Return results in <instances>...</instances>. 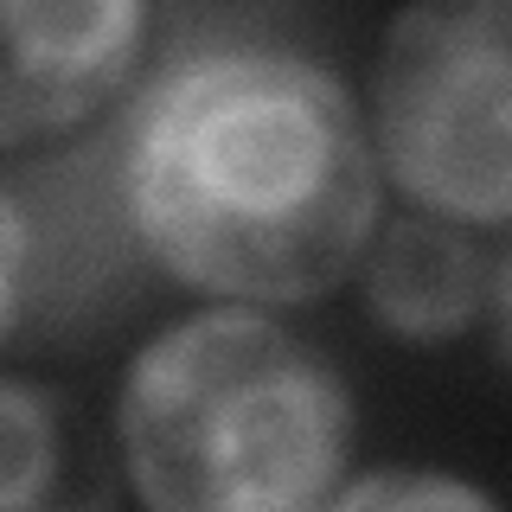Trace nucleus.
<instances>
[{
    "label": "nucleus",
    "mask_w": 512,
    "mask_h": 512,
    "mask_svg": "<svg viewBox=\"0 0 512 512\" xmlns=\"http://www.w3.org/2000/svg\"><path fill=\"white\" fill-rule=\"evenodd\" d=\"M122 205L173 282L295 308L359 269L378 231V160L327 64L218 45L148 84L122 148Z\"/></svg>",
    "instance_id": "nucleus-1"
},
{
    "label": "nucleus",
    "mask_w": 512,
    "mask_h": 512,
    "mask_svg": "<svg viewBox=\"0 0 512 512\" xmlns=\"http://www.w3.org/2000/svg\"><path fill=\"white\" fill-rule=\"evenodd\" d=\"M352 397L282 320L218 308L135 352L116 397L128 487L160 512H301L340 487Z\"/></svg>",
    "instance_id": "nucleus-2"
},
{
    "label": "nucleus",
    "mask_w": 512,
    "mask_h": 512,
    "mask_svg": "<svg viewBox=\"0 0 512 512\" xmlns=\"http://www.w3.org/2000/svg\"><path fill=\"white\" fill-rule=\"evenodd\" d=\"M512 0H410L372 71V160L410 205L474 231L512 212Z\"/></svg>",
    "instance_id": "nucleus-3"
},
{
    "label": "nucleus",
    "mask_w": 512,
    "mask_h": 512,
    "mask_svg": "<svg viewBox=\"0 0 512 512\" xmlns=\"http://www.w3.org/2000/svg\"><path fill=\"white\" fill-rule=\"evenodd\" d=\"M148 45V0H0V148L52 141L116 103Z\"/></svg>",
    "instance_id": "nucleus-4"
},
{
    "label": "nucleus",
    "mask_w": 512,
    "mask_h": 512,
    "mask_svg": "<svg viewBox=\"0 0 512 512\" xmlns=\"http://www.w3.org/2000/svg\"><path fill=\"white\" fill-rule=\"evenodd\" d=\"M500 231L480 237L474 224L416 212L391 218L365 244V308L384 333L416 346H436L468 333L480 314L500 333L506 320V250L493 244Z\"/></svg>",
    "instance_id": "nucleus-5"
},
{
    "label": "nucleus",
    "mask_w": 512,
    "mask_h": 512,
    "mask_svg": "<svg viewBox=\"0 0 512 512\" xmlns=\"http://www.w3.org/2000/svg\"><path fill=\"white\" fill-rule=\"evenodd\" d=\"M109 468L84 410L52 384L0 378V512L20 506H103Z\"/></svg>",
    "instance_id": "nucleus-6"
},
{
    "label": "nucleus",
    "mask_w": 512,
    "mask_h": 512,
    "mask_svg": "<svg viewBox=\"0 0 512 512\" xmlns=\"http://www.w3.org/2000/svg\"><path fill=\"white\" fill-rule=\"evenodd\" d=\"M340 512H359V506H442V512H487L493 500L480 487H461V480H442V474H372V480H352V487H333L327 493Z\"/></svg>",
    "instance_id": "nucleus-7"
},
{
    "label": "nucleus",
    "mask_w": 512,
    "mask_h": 512,
    "mask_svg": "<svg viewBox=\"0 0 512 512\" xmlns=\"http://www.w3.org/2000/svg\"><path fill=\"white\" fill-rule=\"evenodd\" d=\"M26 269H32L26 212H20V199L0 186V340L20 327V308H26Z\"/></svg>",
    "instance_id": "nucleus-8"
}]
</instances>
